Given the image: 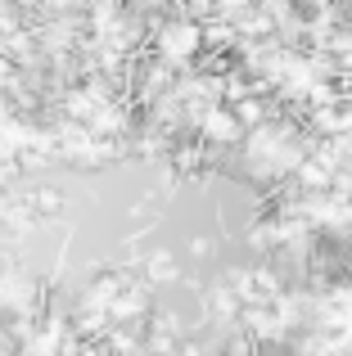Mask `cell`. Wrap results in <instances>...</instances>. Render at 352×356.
Masks as SVG:
<instances>
[{
	"instance_id": "6da1fadb",
	"label": "cell",
	"mask_w": 352,
	"mask_h": 356,
	"mask_svg": "<svg viewBox=\"0 0 352 356\" xmlns=\"http://www.w3.org/2000/svg\"><path fill=\"white\" fill-rule=\"evenodd\" d=\"M208 131H212V136H217V140H226V136H235V131H239V122L230 118V113H217V118L208 122Z\"/></svg>"
}]
</instances>
